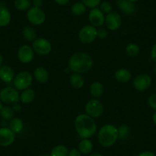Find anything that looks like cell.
<instances>
[{
  "instance_id": "obj_1",
  "label": "cell",
  "mask_w": 156,
  "mask_h": 156,
  "mask_svg": "<svg viewBox=\"0 0 156 156\" xmlns=\"http://www.w3.org/2000/svg\"><path fill=\"white\" fill-rule=\"evenodd\" d=\"M74 127L77 135L81 139H90L97 129L96 121L86 113L79 114L75 118Z\"/></svg>"
},
{
  "instance_id": "obj_2",
  "label": "cell",
  "mask_w": 156,
  "mask_h": 156,
  "mask_svg": "<svg viewBox=\"0 0 156 156\" xmlns=\"http://www.w3.org/2000/svg\"><path fill=\"white\" fill-rule=\"evenodd\" d=\"M94 61L86 52H76L70 57L68 67L73 73H85L92 69Z\"/></svg>"
},
{
  "instance_id": "obj_3",
  "label": "cell",
  "mask_w": 156,
  "mask_h": 156,
  "mask_svg": "<svg viewBox=\"0 0 156 156\" xmlns=\"http://www.w3.org/2000/svg\"><path fill=\"white\" fill-rule=\"evenodd\" d=\"M98 142L105 148H109L119 140L118 129L112 124H106L100 129L97 134Z\"/></svg>"
},
{
  "instance_id": "obj_4",
  "label": "cell",
  "mask_w": 156,
  "mask_h": 156,
  "mask_svg": "<svg viewBox=\"0 0 156 156\" xmlns=\"http://www.w3.org/2000/svg\"><path fill=\"white\" fill-rule=\"evenodd\" d=\"M33 76L28 71H21L17 75H16L13 80L14 87L18 90H25L30 88L31 83L33 82Z\"/></svg>"
},
{
  "instance_id": "obj_5",
  "label": "cell",
  "mask_w": 156,
  "mask_h": 156,
  "mask_svg": "<svg viewBox=\"0 0 156 156\" xmlns=\"http://www.w3.org/2000/svg\"><path fill=\"white\" fill-rule=\"evenodd\" d=\"M85 112L94 119L99 118L104 112V106L99 99H90L85 105Z\"/></svg>"
},
{
  "instance_id": "obj_6",
  "label": "cell",
  "mask_w": 156,
  "mask_h": 156,
  "mask_svg": "<svg viewBox=\"0 0 156 156\" xmlns=\"http://www.w3.org/2000/svg\"><path fill=\"white\" fill-rule=\"evenodd\" d=\"M78 37L81 43L90 44L94 42L97 37V29L91 25L82 27L78 33Z\"/></svg>"
},
{
  "instance_id": "obj_7",
  "label": "cell",
  "mask_w": 156,
  "mask_h": 156,
  "mask_svg": "<svg viewBox=\"0 0 156 156\" xmlns=\"http://www.w3.org/2000/svg\"><path fill=\"white\" fill-rule=\"evenodd\" d=\"M0 100L2 103L13 105L20 101V94L18 90L12 87H7L0 91Z\"/></svg>"
},
{
  "instance_id": "obj_8",
  "label": "cell",
  "mask_w": 156,
  "mask_h": 156,
  "mask_svg": "<svg viewBox=\"0 0 156 156\" xmlns=\"http://www.w3.org/2000/svg\"><path fill=\"white\" fill-rule=\"evenodd\" d=\"M26 17L28 22L35 26L42 25L46 20L45 12L41 8L34 6L31 7L27 11Z\"/></svg>"
},
{
  "instance_id": "obj_9",
  "label": "cell",
  "mask_w": 156,
  "mask_h": 156,
  "mask_svg": "<svg viewBox=\"0 0 156 156\" xmlns=\"http://www.w3.org/2000/svg\"><path fill=\"white\" fill-rule=\"evenodd\" d=\"M32 47L34 53L38 55L44 56L51 53L52 50L51 43L49 40L44 37H38L32 41Z\"/></svg>"
},
{
  "instance_id": "obj_10",
  "label": "cell",
  "mask_w": 156,
  "mask_h": 156,
  "mask_svg": "<svg viewBox=\"0 0 156 156\" xmlns=\"http://www.w3.org/2000/svg\"><path fill=\"white\" fill-rule=\"evenodd\" d=\"M104 24L109 31H117L122 25V18L116 12H111L105 16Z\"/></svg>"
},
{
  "instance_id": "obj_11",
  "label": "cell",
  "mask_w": 156,
  "mask_h": 156,
  "mask_svg": "<svg viewBox=\"0 0 156 156\" xmlns=\"http://www.w3.org/2000/svg\"><path fill=\"white\" fill-rule=\"evenodd\" d=\"M151 77L147 73H141L137 75L133 80V87L139 92L147 90L151 84Z\"/></svg>"
},
{
  "instance_id": "obj_12",
  "label": "cell",
  "mask_w": 156,
  "mask_h": 156,
  "mask_svg": "<svg viewBox=\"0 0 156 156\" xmlns=\"http://www.w3.org/2000/svg\"><path fill=\"white\" fill-rule=\"evenodd\" d=\"M17 57L22 64H29L34 60V51L30 45L23 44L18 50Z\"/></svg>"
},
{
  "instance_id": "obj_13",
  "label": "cell",
  "mask_w": 156,
  "mask_h": 156,
  "mask_svg": "<svg viewBox=\"0 0 156 156\" xmlns=\"http://www.w3.org/2000/svg\"><path fill=\"white\" fill-rule=\"evenodd\" d=\"M16 134L8 127L0 128V146L9 147L14 143Z\"/></svg>"
},
{
  "instance_id": "obj_14",
  "label": "cell",
  "mask_w": 156,
  "mask_h": 156,
  "mask_svg": "<svg viewBox=\"0 0 156 156\" xmlns=\"http://www.w3.org/2000/svg\"><path fill=\"white\" fill-rule=\"evenodd\" d=\"M88 19L91 25L95 28H100L104 24L105 14L97 7L91 9L88 15Z\"/></svg>"
},
{
  "instance_id": "obj_15",
  "label": "cell",
  "mask_w": 156,
  "mask_h": 156,
  "mask_svg": "<svg viewBox=\"0 0 156 156\" xmlns=\"http://www.w3.org/2000/svg\"><path fill=\"white\" fill-rule=\"evenodd\" d=\"M116 5L122 12L127 16H134L136 12V5L129 0H116Z\"/></svg>"
},
{
  "instance_id": "obj_16",
  "label": "cell",
  "mask_w": 156,
  "mask_h": 156,
  "mask_svg": "<svg viewBox=\"0 0 156 156\" xmlns=\"http://www.w3.org/2000/svg\"><path fill=\"white\" fill-rule=\"evenodd\" d=\"M15 71L10 66L3 65L0 67V80L4 83H9L14 80Z\"/></svg>"
},
{
  "instance_id": "obj_17",
  "label": "cell",
  "mask_w": 156,
  "mask_h": 156,
  "mask_svg": "<svg viewBox=\"0 0 156 156\" xmlns=\"http://www.w3.org/2000/svg\"><path fill=\"white\" fill-rule=\"evenodd\" d=\"M33 77L40 83H45L49 80V72L45 67H37L34 69Z\"/></svg>"
},
{
  "instance_id": "obj_18",
  "label": "cell",
  "mask_w": 156,
  "mask_h": 156,
  "mask_svg": "<svg viewBox=\"0 0 156 156\" xmlns=\"http://www.w3.org/2000/svg\"><path fill=\"white\" fill-rule=\"evenodd\" d=\"M114 77L116 81L125 83L132 79V73L129 70L126 68H119L115 72Z\"/></svg>"
},
{
  "instance_id": "obj_19",
  "label": "cell",
  "mask_w": 156,
  "mask_h": 156,
  "mask_svg": "<svg viewBox=\"0 0 156 156\" xmlns=\"http://www.w3.org/2000/svg\"><path fill=\"white\" fill-rule=\"evenodd\" d=\"M90 93L94 98L100 99L104 93V87L100 81L93 82L90 87Z\"/></svg>"
},
{
  "instance_id": "obj_20",
  "label": "cell",
  "mask_w": 156,
  "mask_h": 156,
  "mask_svg": "<svg viewBox=\"0 0 156 156\" xmlns=\"http://www.w3.org/2000/svg\"><path fill=\"white\" fill-rule=\"evenodd\" d=\"M12 15L5 5H0V27H6L11 22Z\"/></svg>"
},
{
  "instance_id": "obj_21",
  "label": "cell",
  "mask_w": 156,
  "mask_h": 156,
  "mask_svg": "<svg viewBox=\"0 0 156 156\" xmlns=\"http://www.w3.org/2000/svg\"><path fill=\"white\" fill-rule=\"evenodd\" d=\"M70 83L75 89H80L85 84L84 77L81 73H73L70 76Z\"/></svg>"
},
{
  "instance_id": "obj_22",
  "label": "cell",
  "mask_w": 156,
  "mask_h": 156,
  "mask_svg": "<svg viewBox=\"0 0 156 156\" xmlns=\"http://www.w3.org/2000/svg\"><path fill=\"white\" fill-rule=\"evenodd\" d=\"M36 94L34 90L31 88H28V89L22 90L20 94V101L23 104H29V103H32L35 99Z\"/></svg>"
},
{
  "instance_id": "obj_23",
  "label": "cell",
  "mask_w": 156,
  "mask_h": 156,
  "mask_svg": "<svg viewBox=\"0 0 156 156\" xmlns=\"http://www.w3.org/2000/svg\"><path fill=\"white\" fill-rule=\"evenodd\" d=\"M94 148V145L90 139H82L78 144V149L81 154H90Z\"/></svg>"
},
{
  "instance_id": "obj_24",
  "label": "cell",
  "mask_w": 156,
  "mask_h": 156,
  "mask_svg": "<svg viewBox=\"0 0 156 156\" xmlns=\"http://www.w3.org/2000/svg\"><path fill=\"white\" fill-rule=\"evenodd\" d=\"M9 128L16 134L20 133L24 128L23 120L19 117H14L12 119H10Z\"/></svg>"
},
{
  "instance_id": "obj_25",
  "label": "cell",
  "mask_w": 156,
  "mask_h": 156,
  "mask_svg": "<svg viewBox=\"0 0 156 156\" xmlns=\"http://www.w3.org/2000/svg\"><path fill=\"white\" fill-rule=\"evenodd\" d=\"M24 38L28 41H34L37 38V33L35 30L31 26H25L22 30Z\"/></svg>"
},
{
  "instance_id": "obj_26",
  "label": "cell",
  "mask_w": 156,
  "mask_h": 156,
  "mask_svg": "<svg viewBox=\"0 0 156 156\" xmlns=\"http://www.w3.org/2000/svg\"><path fill=\"white\" fill-rule=\"evenodd\" d=\"M69 150L64 145H58L54 147L50 153V156H68Z\"/></svg>"
},
{
  "instance_id": "obj_27",
  "label": "cell",
  "mask_w": 156,
  "mask_h": 156,
  "mask_svg": "<svg viewBox=\"0 0 156 156\" xmlns=\"http://www.w3.org/2000/svg\"><path fill=\"white\" fill-rule=\"evenodd\" d=\"M15 111L11 106H3L0 111V115L3 119L5 120H10L12 118H14L15 115Z\"/></svg>"
},
{
  "instance_id": "obj_28",
  "label": "cell",
  "mask_w": 156,
  "mask_h": 156,
  "mask_svg": "<svg viewBox=\"0 0 156 156\" xmlns=\"http://www.w3.org/2000/svg\"><path fill=\"white\" fill-rule=\"evenodd\" d=\"M126 53L127 54V55H129V57H136L140 52V48H139V46L136 43H129L128 44L126 47Z\"/></svg>"
},
{
  "instance_id": "obj_29",
  "label": "cell",
  "mask_w": 156,
  "mask_h": 156,
  "mask_svg": "<svg viewBox=\"0 0 156 156\" xmlns=\"http://www.w3.org/2000/svg\"><path fill=\"white\" fill-rule=\"evenodd\" d=\"M86 8L83 2H76L71 7V12L75 16H80L86 12Z\"/></svg>"
},
{
  "instance_id": "obj_30",
  "label": "cell",
  "mask_w": 156,
  "mask_h": 156,
  "mask_svg": "<svg viewBox=\"0 0 156 156\" xmlns=\"http://www.w3.org/2000/svg\"><path fill=\"white\" fill-rule=\"evenodd\" d=\"M14 5L19 11H25L31 8V3L30 0H15Z\"/></svg>"
},
{
  "instance_id": "obj_31",
  "label": "cell",
  "mask_w": 156,
  "mask_h": 156,
  "mask_svg": "<svg viewBox=\"0 0 156 156\" xmlns=\"http://www.w3.org/2000/svg\"><path fill=\"white\" fill-rule=\"evenodd\" d=\"M118 129V133H119V139L120 140H126L129 137L130 134V128L127 125L122 124L120 125Z\"/></svg>"
},
{
  "instance_id": "obj_32",
  "label": "cell",
  "mask_w": 156,
  "mask_h": 156,
  "mask_svg": "<svg viewBox=\"0 0 156 156\" xmlns=\"http://www.w3.org/2000/svg\"><path fill=\"white\" fill-rule=\"evenodd\" d=\"M85 6L90 9L97 8L102 2V0H81Z\"/></svg>"
},
{
  "instance_id": "obj_33",
  "label": "cell",
  "mask_w": 156,
  "mask_h": 156,
  "mask_svg": "<svg viewBox=\"0 0 156 156\" xmlns=\"http://www.w3.org/2000/svg\"><path fill=\"white\" fill-rule=\"evenodd\" d=\"M100 9L102 12H103L104 14H108V13L111 12L112 9V6L111 5L110 2H106V1H104V2H102L100 4Z\"/></svg>"
},
{
  "instance_id": "obj_34",
  "label": "cell",
  "mask_w": 156,
  "mask_h": 156,
  "mask_svg": "<svg viewBox=\"0 0 156 156\" xmlns=\"http://www.w3.org/2000/svg\"><path fill=\"white\" fill-rule=\"evenodd\" d=\"M108 36V31L105 28H99L97 29V37L100 39H104Z\"/></svg>"
},
{
  "instance_id": "obj_35",
  "label": "cell",
  "mask_w": 156,
  "mask_h": 156,
  "mask_svg": "<svg viewBox=\"0 0 156 156\" xmlns=\"http://www.w3.org/2000/svg\"><path fill=\"white\" fill-rule=\"evenodd\" d=\"M148 103L150 107L156 111V94H151L148 100Z\"/></svg>"
},
{
  "instance_id": "obj_36",
  "label": "cell",
  "mask_w": 156,
  "mask_h": 156,
  "mask_svg": "<svg viewBox=\"0 0 156 156\" xmlns=\"http://www.w3.org/2000/svg\"><path fill=\"white\" fill-rule=\"evenodd\" d=\"M150 55H151V59L156 63V43L151 47Z\"/></svg>"
},
{
  "instance_id": "obj_37",
  "label": "cell",
  "mask_w": 156,
  "mask_h": 156,
  "mask_svg": "<svg viewBox=\"0 0 156 156\" xmlns=\"http://www.w3.org/2000/svg\"><path fill=\"white\" fill-rule=\"evenodd\" d=\"M68 156H81V153L78 148H72L69 151Z\"/></svg>"
},
{
  "instance_id": "obj_38",
  "label": "cell",
  "mask_w": 156,
  "mask_h": 156,
  "mask_svg": "<svg viewBox=\"0 0 156 156\" xmlns=\"http://www.w3.org/2000/svg\"><path fill=\"white\" fill-rule=\"evenodd\" d=\"M32 4L34 7L41 8L44 4V0H33Z\"/></svg>"
},
{
  "instance_id": "obj_39",
  "label": "cell",
  "mask_w": 156,
  "mask_h": 156,
  "mask_svg": "<svg viewBox=\"0 0 156 156\" xmlns=\"http://www.w3.org/2000/svg\"><path fill=\"white\" fill-rule=\"evenodd\" d=\"M138 156H156L154 152L151 151H144L139 153Z\"/></svg>"
},
{
  "instance_id": "obj_40",
  "label": "cell",
  "mask_w": 156,
  "mask_h": 156,
  "mask_svg": "<svg viewBox=\"0 0 156 156\" xmlns=\"http://www.w3.org/2000/svg\"><path fill=\"white\" fill-rule=\"evenodd\" d=\"M12 109H14L15 112H19L22 110V105H21L19 103H15V104L12 105Z\"/></svg>"
},
{
  "instance_id": "obj_41",
  "label": "cell",
  "mask_w": 156,
  "mask_h": 156,
  "mask_svg": "<svg viewBox=\"0 0 156 156\" xmlns=\"http://www.w3.org/2000/svg\"><path fill=\"white\" fill-rule=\"evenodd\" d=\"M55 3L59 5H65L70 2V0H54Z\"/></svg>"
},
{
  "instance_id": "obj_42",
  "label": "cell",
  "mask_w": 156,
  "mask_h": 156,
  "mask_svg": "<svg viewBox=\"0 0 156 156\" xmlns=\"http://www.w3.org/2000/svg\"><path fill=\"white\" fill-rule=\"evenodd\" d=\"M152 120L154 122V123L156 125V111L154 112V114L152 115Z\"/></svg>"
},
{
  "instance_id": "obj_43",
  "label": "cell",
  "mask_w": 156,
  "mask_h": 156,
  "mask_svg": "<svg viewBox=\"0 0 156 156\" xmlns=\"http://www.w3.org/2000/svg\"><path fill=\"white\" fill-rule=\"evenodd\" d=\"M89 156H103V155L101 154V153L96 152V153H93V154H91L90 155H89Z\"/></svg>"
},
{
  "instance_id": "obj_44",
  "label": "cell",
  "mask_w": 156,
  "mask_h": 156,
  "mask_svg": "<svg viewBox=\"0 0 156 156\" xmlns=\"http://www.w3.org/2000/svg\"><path fill=\"white\" fill-rule=\"evenodd\" d=\"M2 62H3V58H2V55L0 53V67H1V66H2Z\"/></svg>"
},
{
  "instance_id": "obj_45",
  "label": "cell",
  "mask_w": 156,
  "mask_h": 156,
  "mask_svg": "<svg viewBox=\"0 0 156 156\" xmlns=\"http://www.w3.org/2000/svg\"><path fill=\"white\" fill-rule=\"evenodd\" d=\"M2 102L1 101V100H0V111H1V109H2V108L3 107V104H2Z\"/></svg>"
},
{
  "instance_id": "obj_46",
  "label": "cell",
  "mask_w": 156,
  "mask_h": 156,
  "mask_svg": "<svg viewBox=\"0 0 156 156\" xmlns=\"http://www.w3.org/2000/svg\"><path fill=\"white\" fill-rule=\"evenodd\" d=\"M129 1H130V2H139V1H140V0H129Z\"/></svg>"
},
{
  "instance_id": "obj_47",
  "label": "cell",
  "mask_w": 156,
  "mask_h": 156,
  "mask_svg": "<svg viewBox=\"0 0 156 156\" xmlns=\"http://www.w3.org/2000/svg\"><path fill=\"white\" fill-rule=\"evenodd\" d=\"M154 74H155V76H156V64H155V66H154Z\"/></svg>"
},
{
  "instance_id": "obj_48",
  "label": "cell",
  "mask_w": 156,
  "mask_h": 156,
  "mask_svg": "<svg viewBox=\"0 0 156 156\" xmlns=\"http://www.w3.org/2000/svg\"><path fill=\"white\" fill-rule=\"evenodd\" d=\"M39 156H48V155H47V154H43V155H39Z\"/></svg>"
},
{
  "instance_id": "obj_49",
  "label": "cell",
  "mask_w": 156,
  "mask_h": 156,
  "mask_svg": "<svg viewBox=\"0 0 156 156\" xmlns=\"http://www.w3.org/2000/svg\"><path fill=\"white\" fill-rule=\"evenodd\" d=\"M155 90H156V84H155Z\"/></svg>"
}]
</instances>
